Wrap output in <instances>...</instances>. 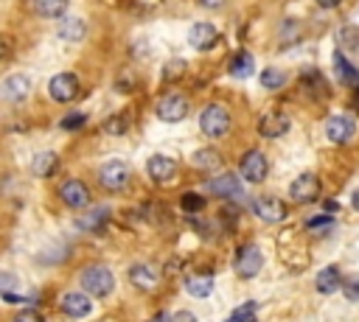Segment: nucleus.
<instances>
[{
	"mask_svg": "<svg viewBox=\"0 0 359 322\" xmlns=\"http://www.w3.org/2000/svg\"><path fill=\"white\" fill-rule=\"evenodd\" d=\"M157 3H160V0H135V6H140V8H146V11H149V8H154Z\"/></svg>",
	"mask_w": 359,
	"mask_h": 322,
	"instance_id": "a19ab883",
	"label": "nucleus"
},
{
	"mask_svg": "<svg viewBox=\"0 0 359 322\" xmlns=\"http://www.w3.org/2000/svg\"><path fill=\"white\" fill-rule=\"evenodd\" d=\"M11 322H45V316H42L39 311H34V308H25V311L14 314V319H11Z\"/></svg>",
	"mask_w": 359,
	"mask_h": 322,
	"instance_id": "e433bc0d",
	"label": "nucleus"
},
{
	"mask_svg": "<svg viewBox=\"0 0 359 322\" xmlns=\"http://www.w3.org/2000/svg\"><path fill=\"white\" fill-rule=\"evenodd\" d=\"M314 286H317L320 294H334V291L342 286V274H339V269H337V266H325V269H320Z\"/></svg>",
	"mask_w": 359,
	"mask_h": 322,
	"instance_id": "4be33fe9",
	"label": "nucleus"
},
{
	"mask_svg": "<svg viewBox=\"0 0 359 322\" xmlns=\"http://www.w3.org/2000/svg\"><path fill=\"white\" fill-rule=\"evenodd\" d=\"M17 286H20V277H17V274H11V272H0V297L17 291Z\"/></svg>",
	"mask_w": 359,
	"mask_h": 322,
	"instance_id": "2f4dec72",
	"label": "nucleus"
},
{
	"mask_svg": "<svg viewBox=\"0 0 359 322\" xmlns=\"http://www.w3.org/2000/svg\"><path fill=\"white\" fill-rule=\"evenodd\" d=\"M154 112H157L160 120L177 123V120H182V118L188 115V98H185L182 92H168V95H163V98L154 104Z\"/></svg>",
	"mask_w": 359,
	"mask_h": 322,
	"instance_id": "20e7f679",
	"label": "nucleus"
},
{
	"mask_svg": "<svg viewBox=\"0 0 359 322\" xmlns=\"http://www.w3.org/2000/svg\"><path fill=\"white\" fill-rule=\"evenodd\" d=\"M261 266H264V255H261V249H258L255 244H247V246L238 252L236 272H238L241 277H255V274L261 272Z\"/></svg>",
	"mask_w": 359,
	"mask_h": 322,
	"instance_id": "4468645a",
	"label": "nucleus"
},
{
	"mask_svg": "<svg viewBox=\"0 0 359 322\" xmlns=\"http://www.w3.org/2000/svg\"><path fill=\"white\" fill-rule=\"evenodd\" d=\"M59 199H62L67 207L81 210V207L90 204V188H87L81 179H65V182L59 185Z\"/></svg>",
	"mask_w": 359,
	"mask_h": 322,
	"instance_id": "6e6552de",
	"label": "nucleus"
},
{
	"mask_svg": "<svg viewBox=\"0 0 359 322\" xmlns=\"http://www.w3.org/2000/svg\"><path fill=\"white\" fill-rule=\"evenodd\" d=\"M48 95L59 104H70L79 95V76L76 73H56L48 81Z\"/></svg>",
	"mask_w": 359,
	"mask_h": 322,
	"instance_id": "39448f33",
	"label": "nucleus"
},
{
	"mask_svg": "<svg viewBox=\"0 0 359 322\" xmlns=\"http://www.w3.org/2000/svg\"><path fill=\"white\" fill-rule=\"evenodd\" d=\"M129 280H132V286L140 288V291H154L157 283H160V274H157V269H154L151 263L140 260V263H135V266L129 269Z\"/></svg>",
	"mask_w": 359,
	"mask_h": 322,
	"instance_id": "2eb2a0df",
	"label": "nucleus"
},
{
	"mask_svg": "<svg viewBox=\"0 0 359 322\" xmlns=\"http://www.w3.org/2000/svg\"><path fill=\"white\" fill-rule=\"evenodd\" d=\"M151 322H168V316H165V314H157V316H154Z\"/></svg>",
	"mask_w": 359,
	"mask_h": 322,
	"instance_id": "a18cd8bd",
	"label": "nucleus"
},
{
	"mask_svg": "<svg viewBox=\"0 0 359 322\" xmlns=\"http://www.w3.org/2000/svg\"><path fill=\"white\" fill-rule=\"evenodd\" d=\"M129 179H132V168L123 160H107L98 168V182L107 190H123L129 185Z\"/></svg>",
	"mask_w": 359,
	"mask_h": 322,
	"instance_id": "7ed1b4c3",
	"label": "nucleus"
},
{
	"mask_svg": "<svg viewBox=\"0 0 359 322\" xmlns=\"http://www.w3.org/2000/svg\"><path fill=\"white\" fill-rule=\"evenodd\" d=\"M258 132H261L264 137H280V134H286V132H289V118H286V115H280V112H269V115H264V118H261Z\"/></svg>",
	"mask_w": 359,
	"mask_h": 322,
	"instance_id": "aec40b11",
	"label": "nucleus"
},
{
	"mask_svg": "<svg viewBox=\"0 0 359 322\" xmlns=\"http://www.w3.org/2000/svg\"><path fill=\"white\" fill-rule=\"evenodd\" d=\"M107 218H109V210L107 207H93L90 213L79 216V227L87 230V232H101V227L107 224Z\"/></svg>",
	"mask_w": 359,
	"mask_h": 322,
	"instance_id": "5701e85b",
	"label": "nucleus"
},
{
	"mask_svg": "<svg viewBox=\"0 0 359 322\" xmlns=\"http://www.w3.org/2000/svg\"><path fill=\"white\" fill-rule=\"evenodd\" d=\"M339 288H342V294H345L351 302H356V300H359V277H351V280H345Z\"/></svg>",
	"mask_w": 359,
	"mask_h": 322,
	"instance_id": "c9c22d12",
	"label": "nucleus"
},
{
	"mask_svg": "<svg viewBox=\"0 0 359 322\" xmlns=\"http://www.w3.org/2000/svg\"><path fill=\"white\" fill-rule=\"evenodd\" d=\"M283 81H286V73L278 70V67H266V70L261 73V84H264L266 90H278V87H283Z\"/></svg>",
	"mask_w": 359,
	"mask_h": 322,
	"instance_id": "c85d7f7f",
	"label": "nucleus"
},
{
	"mask_svg": "<svg viewBox=\"0 0 359 322\" xmlns=\"http://www.w3.org/2000/svg\"><path fill=\"white\" fill-rule=\"evenodd\" d=\"M230 73H233L236 78H250V76L255 73V59H252L250 53H238V56L230 62Z\"/></svg>",
	"mask_w": 359,
	"mask_h": 322,
	"instance_id": "a878e982",
	"label": "nucleus"
},
{
	"mask_svg": "<svg viewBox=\"0 0 359 322\" xmlns=\"http://www.w3.org/2000/svg\"><path fill=\"white\" fill-rule=\"evenodd\" d=\"M185 291L191 297H208L213 291V277L210 274H196V277H188L185 280Z\"/></svg>",
	"mask_w": 359,
	"mask_h": 322,
	"instance_id": "393cba45",
	"label": "nucleus"
},
{
	"mask_svg": "<svg viewBox=\"0 0 359 322\" xmlns=\"http://www.w3.org/2000/svg\"><path fill=\"white\" fill-rule=\"evenodd\" d=\"M205 207V199L199 196V193H185L182 196V210L185 213H196V210H202Z\"/></svg>",
	"mask_w": 359,
	"mask_h": 322,
	"instance_id": "473e14b6",
	"label": "nucleus"
},
{
	"mask_svg": "<svg viewBox=\"0 0 359 322\" xmlns=\"http://www.w3.org/2000/svg\"><path fill=\"white\" fill-rule=\"evenodd\" d=\"M146 171H149V176H151L154 182H171V179L177 176L180 165H177V160H171V157H165V154H154V157H149Z\"/></svg>",
	"mask_w": 359,
	"mask_h": 322,
	"instance_id": "f8f14e48",
	"label": "nucleus"
},
{
	"mask_svg": "<svg viewBox=\"0 0 359 322\" xmlns=\"http://www.w3.org/2000/svg\"><path fill=\"white\" fill-rule=\"evenodd\" d=\"M339 45L342 48H359V31L356 28H342L339 31Z\"/></svg>",
	"mask_w": 359,
	"mask_h": 322,
	"instance_id": "72a5a7b5",
	"label": "nucleus"
},
{
	"mask_svg": "<svg viewBox=\"0 0 359 322\" xmlns=\"http://www.w3.org/2000/svg\"><path fill=\"white\" fill-rule=\"evenodd\" d=\"M168 322H196V316L191 311H177V314L168 316Z\"/></svg>",
	"mask_w": 359,
	"mask_h": 322,
	"instance_id": "58836bf2",
	"label": "nucleus"
},
{
	"mask_svg": "<svg viewBox=\"0 0 359 322\" xmlns=\"http://www.w3.org/2000/svg\"><path fill=\"white\" fill-rule=\"evenodd\" d=\"M208 190L216 193V196H222V199H238L241 196V182L233 174H222V176H216V179L208 182Z\"/></svg>",
	"mask_w": 359,
	"mask_h": 322,
	"instance_id": "a211bd4d",
	"label": "nucleus"
},
{
	"mask_svg": "<svg viewBox=\"0 0 359 322\" xmlns=\"http://www.w3.org/2000/svg\"><path fill=\"white\" fill-rule=\"evenodd\" d=\"M266 157L261 154V151H247L244 157H241V162H238V171H241V176L247 179V182H264V176H266Z\"/></svg>",
	"mask_w": 359,
	"mask_h": 322,
	"instance_id": "1a4fd4ad",
	"label": "nucleus"
},
{
	"mask_svg": "<svg viewBox=\"0 0 359 322\" xmlns=\"http://www.w3.org/2000/svg\"><path fill=\"white\" fill-rule=\"evenodd\" d=\"M188 42L196 50H210L219 42V31L210 22H194L191 31H188Z\"/></svg>",
	"mask_w": 359,
	"mask_h": 322,
	"instance_id": "dca6fc26",
	"label": "nucleus"
},
{
	"mask_svg": "<svg viewBox=\"0 0 359 322\" xmlns=\"http://www.w3.org/2000/svg\"><path fill=\"white\" fill-rule=\"evenodd\" d=\"M87 123V115H81V112H70V115H65L62 118V129H67V132H73V129H81Z\"/></svg>",
	"mask_w": 359,
	"mask_h": 322,
	"instance_id": "7c9ffc66",
	"label": "nucleus"
},
{
	"mask_svg": "<svg viewBox=\"0 0 359 322\" xmlns=\"http://www.w3.org/2000/svg\"><path fill=\"white\" fill-rule=\"evenodd\" d=\"M59 308L70 319H84V316L93 314V300L84 291H65L62 300H59Z\"/></svg>",
	"mask_w": 359,
	"mask_h": 322,
	"instance_id": "0eeeda50",
	"label": "nucleus"
},
{
	"mask_svg": "<svg viewBox=\"0 0 359 322\" xmlns=\"http://www.w3.org/2000/svg\"><path fill=\"white\" fill-rule=\"evenodd\" d=\"M289 196H292V202H297V204H309V202H314V199L320 196V179H317L314 174L303 171L300 176L292 179V185H289Z\"/></svg>",
	"mask_w": 359,
	"mask_h": 322,
	"instance_id": "423d86ee",
	"label": "nucleus"
},
{
	"mask_svg": "<svg viewBox=\"0 0 359 322\" xmlns=\"http://www.w3.org/2000/svg\"><path fill=\"white\" fill-rule=\"evenodd\" d=\"M67 3L70 0H31V8L42 20H59V17H65Z\"/></svg>",
	"mask_w": 359,
	"mask_h": 322,
	"instance_id": "412c9836",
	"label": "nucleus"
},
{
	"mask_svg": "<svg viewBox=\"0 0 359 322\" xmlns=\"http://www.w3.org/2000/svg\"><path fill=\"white\" fill-rule=\"evenodd\" d=\"M331 221H334L331 216H320V218H309V224H306V227H309V230H314V227H323V224H331Z\"/></svg>",
	"mask_w": 359,
	"mask_h": 322,
	"instance_id": "ea45409f",
	"label": "nucleus"
},
{
	"mask_svg": "<svg viewBox=\"0 0 359 322\" xmlns=\"http://www.w3.org/2000/svg\"><path fill=\"white\" fill-rule=\"evenodd\" d=\"M255 314H258V302H244V305H238L224 322H255Z\"/></svg>",
	"mask_w": 359,
	"mask_h": 322,
	"instance_id": "cd10ccee",
	"label": "nucleus"
},
{
	"mask_svg": "<svg viewBox=\"0 0 359 322\" xmlns=\"http://www.w3.org/2000/svg\"><path fill=\"white\" fill-rule=\"evenodd\" d=\"M325 207H328V210H339V202H334V199H328V202H325Z\"/></svg>",
	"mask_w": 359,
	"mask_h": 322,
	"instance_id": "c03bdc74",
	"label": "nucleus"
},
{
	"mask_svg": "<svg viewBox=\"0 0 359 322\" xmlns=\"http://www.w3.org/2000/svg\"><path fill=\"white\" fill-rule=\"evenodd\" d=\"M202 6H208V8H216V6H222V0H199Z\"/></svg>",
	"mask_w": 359,
	"mask_h": 322,
	"instance_id": "37998d69",
	"label": "nucleus"
},
{
	"mask_svg": "<svg viewBox=\"0 0 359 322\" xmlns=\"http://www.w3.org/2000/svg\"><path fill=\"white\" fill-rule=\"evenodd\" d=\"M317 3H320L323 8H337V6L342 3V0H317Z\"/></svg>",
	"mask_w": 359,
	"mask_h": 322,
	"instance_id": "79ce46f5",
	"label": "nucleus"
},
{
	"mask_svg": "<svg viewBox=\"0 0 359 322\" xmlns=\"http://www.w3.org/2000/svg\"><path fill=\"white\" fill-rule=\"evenodd\" d=\"M353 132H356V123H353V118H348V115H331L328 123H325V134H328V140L337 143V146L348 143V140L353 137Z\"/></svg>",
	"mask_w": 359,
	"mask_h": 322,
	"instance_id": "9d476101",
	"label": "nucleus"
},
{
	"mask_svg": "<svg viewBox=\"0 0 359 322\" xmlns=\"http://www.w3.org/2000/svg\"><path fill=\"white\" fill-rule=\"evenodd\" d=\"M11 50H14V39H11L8 34H0V62H3V59H8V56H11Z\"/></svg>",
	"mask_w": 359,
	"mask_h": 322,
	"instance_id": "4c0bfd02",
	"label": "nucleus"
},
{
	"mask_svg": "<svg viewBox=\"0 0 359 322\" xmlns=\"http://www.w3.org/2000/svg\"><path fill=\"white\" fill-rule=\"evenodd\" d=\"M56 168H59V154H56V151H39V154H34V160H31V171H34V176H39V179L53 176Z\"/></svg>",
	"mask_w": 359,
	"mask_h": 322,
	"instance_id": "6ab92c4d",
	"label": "nucleus"
},
{
	"mask_svg": "<svg viewBox=\"0 0 359 322\" xmlns=\"http://www.w3.org/2000/svg\"><path fill=\"white\" fill-rule=\"evenodd\" d=\"M230 109L224 104H208L199 115V129L208 134V137H224L230 132Z\"/></svg>",
	"mask_w": 359,
	"mask_h": 322,
	"instance_id": "f03ea898",
	"label": "nucleus"
},
{
	"mask_svg": "<svg viewBox=\"0 0 359 322\" xmlns=\"http://www.w3.org/2000/svg\"><path fill=\"white\" fill-rule=\"evenodd\" d=\"M334 73H337V81L342 84H359V70L342 53H334Z\"/></svg>",
	"mask_w": 359,
	"mask_h": 322,
	"instance_id": "b1692460",
	"label": "nucleus"
},
{
	"mask_svg": "<svg viewBox=\"0 0 359 322\" xmlns=\"http://www.w3.org/2000/svg\"><path fill=\"white\" fill-rule=\"evenodd\" d=\"M126 129H129V118L126 115H112V118L104 120V132L107 134H126Z\"/></svg>",
	"mask_w": 359,
	"mask_h": 322,
	"instance_id": "c756f323",
	"label": "nucleus"
},
{
	"mask_svg": "<svg viewBox=\"0 0 359 322\" xmlns=\"http://www.w3.org/2000/svg\"><path fill=\"white\" fill-rule=\"evenodd\" d=\"M191 162H194L196 168H202V171H216V168L222 165V157H219V151H213V148H202V151H196V154L191 157Z\"/></svg>",
	"mask_w": 359,
	"mask_h": 322,
	"instance_id": "bb28decb",
	"label": "nucleus"
},
{
	"mask_svg": "<svg viewBox=\"0 0 359 322\" xmlns=\"http://www.w3.org/2000/svg\"><path fill=\"white\" fill-rule=\"evenodd\" d=\"M79 286L87 297H109L115 288V274L109 272V266L104 263H93L87 269H81L79 274Z\"/></svg>",
	"mask_w": 359,
	"mask_h": 322,
	"instance_id": "f257e3e1",
	"label": "nucleus"
},
{
	"mask_svg": "<svg viewBox=\"0 0 359 322\" xmlns=\"http://www.w3.org/2000/svg\"><path fill=\"white\" fill-rule=\"evenodd\" d=\"M185 73V62H180V59H171L168 64H165V70H163V78L165 81H171L174 76H182Z\"/></svg>",
	"mask_w": 359,
	"mask_h": 322,
	"instance_id": "f704fd0d",
	"label": "nucleus"
},
{
	"mask_svg": "<svg viewBox=\"0 0 359 322\" xmlns=\"http://www.w3.org/2000/svg\"><path fill=\"white\" fill-rule=\"evenodd\" d=\"M353 207H359V188L353 190Z\"/></svg>",
	"mask_w": 359,
	"mask_h": 322,
	"instance_id": "49530a36",
	"label": "nucleus"
},
{
	"mask_svg": "<svg viewBox=\"0 0 359 322\" xmlns=\"http://www.w3.org/2000/svg\"><path fill=\"white\" fill-rule=\"evenodd\" d=\"M84 34H87L84 20H79V17H67V14L59 17V22H56V36H59V39H65V42H81Z\"/></svg>",
	"mask_w": 359,
	"mask_h": 322,
	"instance_id": "f3484780",
	"label": "nucleus"
},
{
	"mask_svg": "<svg viewBox=\"0 0 359 322\" xmlns=\"http://www.w3.org/2000/svg\"><path fill=\"white\" fill-rule=\"evenodd\" d=\"M252 210L261 221H283L286 218V204L278 196H258L252 202Z\"/></svg>",
	"mask_w": 359,
	"mask_h": 322,
	"instance_id": "ddd939ff",
	"label": "nucleus"
},
{
	"mask_svg": "<svg viewBox=\"0 0 359 322\" xmlns=\"http://www.w3.org/2000/svg\"><path fill=\"white\" fill-rule=\"evenodd\" d=\"M0 92H3L6 101H25L28 92H31V78L25 73H11V76L3 78Z\"/></svg>",
	"mask_w": 359,
	"mask_h": 322,
	"instance_id": "9b49d317",
	"label": "nucleus"
}]
</instances>
